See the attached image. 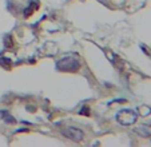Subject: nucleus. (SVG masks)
Masks as SVG:
<instances>
[{"mask_svg":"<svg viewBox=\"0 0 151 147\" xmlns=\"http://www.w3.org/2000/svg\"><path fill=\"white\" fill-rule=\"evenodd\" d=\"M62 133L64 136H67L68 139L75 141V142H80L83 138H84V133L76 127H67V128H64Z\"/></svg>","mask_w":151,"mask_h":147,"instance_id":"2","label":"nucleus"},{"mask_svg":"<svg viewBox=\"0 0 151 147\" xmlns=\"http://www.w3.org/2000/svg\"><path fill=\"white\" fill-rule=\"evenodd\" d=\"M137 118H138V114L132 110H122L116 115V120L123 126L134 125L137 122Z\"/></svg>","mask_w":151,"mask_h":147,"instance_id":"1","label":"nucleus"}]
</instances>
